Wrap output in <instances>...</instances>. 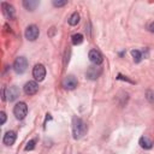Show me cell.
I'll return each instance as SVG.
<instances>
[{"label":"cell","instance_id":"obj_1","mask_svg":"<svg viewBox=\"0 0 154 154\" xmlns=\"http://www.w3.org/2000/svg\"><path fill=\"white\" fill-rule=\"evenodd\" d=\"M87 132V125L81 119V118H77L75 117L73 120H72V134H73V137L76 140L83 137Z\"/></svg>","mask_w":154,"mask_h":154},{"label":"cell","instance_id":"obj_2","mask_svg":"<svg viewBox=\"0 0 154 154\" xmlns=\"http://www.w3.org/2000/svg\"><path fill=\"white\" fill-rule=\"evenodd\" d=\"M19 96V89L16 85L8 87L2 91V100H8V101H14Z\"/></svg>","mask_w":154,"mask_h":154},{"label":"cell","instance_id":"obj_3","mask_svg":"<svg viewBox=\"0 0 154 154\" xmlns=\"http://www.w3.org/2000/svg\"><path fill=\"white\" fill-rule=\"evenodd\" d=\"M28 67V60L24 57H18L14 63H13V70L16 71V73H24L26 71Z\"/></svg>","mask_w":154,"mask_h":154},{"label":"cell","instance_id":"obj_4","mask_svg":"<svg viewBox=\"0 0 154 154\" xmlns=\"http://www.w3.org/2000/svg\"><path fill=\"white\" fill-rule=\"evenodd\" d=\"M13 114L16 116L17 119H24L28 114V106L25 102H18L14 107H13Z\"/></svg>","mask_w":154,"mask_h":154},{"label":"cell","instance_id":"obj_5","mask_svg":"<svg viewBox=\"0 0 154 154\" xmlns=\"http://www.w3.org/2000/svg\"><path fill=\"white\" fill-rule=\"evenodd\" d=\"M32 77L38 82L43 81L46 77V67L42 64H36L32 69Z\"/></svg>","mask_w":154,"mask_h":154},{"label":"cell","instance_id":"obj_6","mask_svg":"<svg viewBox=\"0 0 154 154\" xmlns=\"http://www.w3.org/2000/svg\"><path fill=\"white\" fill-rule=\"evenodd\" d=\"M101 73H102V69H101L99 65H91V66L88 67V70H87V72H85V76H87L89 79L95 81L96 78L100 77Z\"/></svg>","mask_w":154,"mask_h":154},{"label":"cell","instance_id":"obj_7","mask_svg":"<svg viewBox=\"0 0 154 154\" xmlns=\"http://www.w3.org/2000/svg\"><path fill=\"white\" fill-rule=\"evenodd\" d=\"M38 35H40V29L35 24H31L25 29V37L29 41H35L38 37Z\"/></svg>","mask_w":154,"mask_h":154},{"label":"cell","instance_id":"obj_8","mask_svg":"<svg viewBox=\"0 0 154 154\" xmlns=\"http://www.w3.org/2000/svg\"><path fill=\"white\" fill-rule=\"evenodd\" d=\"M63 87L65 89H67V90H73L77 87V79H76V77L72 76V75L66 76L63 79Z\"/></svg>","mask_w":154,"mask_h":154},{"label":"cell","instance_id":"obj_9","mask_svg":"<svg viewBox=\"0 0 154 154\" xmlns=\"http://www.w3.org/2000/svg\"><path fill=\"white\" fill-rule=\"evenodd\" d=\"M1 7H2L4 14H5L7 18H10V19H13V18H14V16H16V10H14V7H13L11 4H8V2H1Z\"/></svg>","mask_w":154,"mask_h":154},{"label":"cell","instance_id":"obj_10","mask_svg":"<svg viewBox=\"0 0 154 154\" xmlns=\"http://www.w3.org/2000/svg\"><path fill=\"white\" fill-rule=\"evenodd\" d=\"M37 90H38V84L35 81H29L24 85V93L26 95H34L37 93Z\"/></svg>","mask_w":154,"mask_h":154},{"label":"cell","instance_id":"obj_11","mask_svg":"<svg viewBox=\"0 0 154 154\" xmlns=\"http://www.w3.org/2000/svg\"><path fill=\"white\" fill-rule=\"evenodd\" d=\"M89 60H90L93 64H95V65H100V64L102 63L103 58H102V54H101L97 49H91V51L89 52Z\"/></svg>","mask_w":154,"mask_h":154},{"label":"cell","instance_id":"obj_12","mask_svg":"<svg viewBox=\"0 0 154 154\" xmlns=\"http://www.w3.org/2000/svg\"><path fill=\"white\" fill-rule=\"evenodd\" d=\"M16 138H17V135L14 131H7L5 135H4V138H2V142L5 146H12L14 142H16Z\"/></svg>","mask_w":154,"mask_h":154},{"label":"cell","instance_id":"obj_13","mask_svg":"<svg viewBox=\"0 0 154 154\" xmlns=\"http://www.w3.org/2000/svg\"><path fill=\"white\" fill-rule=\"evenodd\" d=\"M153 144H154L153 140L150 137H148V136H142L140 138V146L142 148H144V149H150L153 147Z\"/></svg>","mask_w":154,"mask_h":154},{"label":"cell","instance_id":"obj_14","mask_svg":"<svg viewBox=\"0 0 154 154\" xmlns=\"http://www.w3.org/2000/svg\"><path fill=\"white\" fill-rule=\"evenodd\" d=\"M38 1L37 0H24L23 1V6L28 10V11H34L37 6H38Z\"/></svg>","mask_w":154,"mask_h":154},{"label":"cell","instance_id":"obj_15","mask_svg":"<svg viewBox=\"0 0 154 154\" xmlns=\"http://www.w3.org/2000/svg\"><path fill=\"white\" fill-rule=\"evenodd\" d=\"M78 23H79V14H78L77 12H73V13L70 16V18H69V24L72 25V26H75V25H77Z\"/></svg>","mask_w":154,"mask_h":154},{"label":"cell","instance_id":"obj_16","mask_svg":"<svg viewBox=\"0 0 154 154\" xmlns=\"http://www.w3.org/2000/svg\"><path fill=\"white\" fill-rule=\"evenodd\" d=\"M71 41H72V45H75V46L81 45L83 42V35L82 34H73L71 36Z\"/></svg>","mask_w":154,"mask_h":154},{"label":"cell","instance_id":"obj_17","mask_svg":"<svg viewBox=\"0 0 154 154\" xmlns=\"http://www.w3.org/2000/svg\"><path fill=\"white\" fill-rule=\"evenodd\" d=\"M131 55H132L135 63H140L141 59H142V54H141V52L137 51V49H132V51H131Z\"/></svg>","mask_w":154,"mask_h":154},{"label":"cell","instance_id":"obj_18","mask_svg":"<svg viewBox=\"0 0 154 154\" xmlns=\"http://www.w3.org/2000/svg\"><path fill=\"white\" fill-rule=\"evenodd\" d=\"M35 143H36V140L34 138V140H30L28 143H26V146H25V150H32L34 148H35Z\"/></svg>","mask_w":154,"mask_h":154},{"label":"cell","instance_id":"obj_19","mask_svg":"<svg viewBox=\"0 0 154 154\" xmlns=\"http://www.w3.org/2000/svg\"><path fill=\"white\" fill-rule=\"evenodd\" d=\"M66 4H67L66 0H64V1H57V0H54V1H53V5H54L55 7H61V6H65Z\"/></svg>","mask_w":154,"mask_h":154},{"label":"cell","instance_id":"obj_20","mask_svg":"<svg viewBox=\"0 0 154 154\" xmlns=\"http://www.w3.org/2000/svg\"><path fill=\"white\" fill-rule=\"evenodd\" d=\"M147 99H148L150 102H153V101H154V93L150 91V90H148V91H147Z\"/></svg>","mask_w":154,"mask_h":154},{"label":"cell","instance_id":"obj_21","mask_svg":"<svg viewBox=\"0 0 154 154\" xmlns=\"http://www.w3.org/2000/svg\"><path fill=\"white\" fill-rule=\"evenodd\" d=\"M0 117H1L0 124H1V125H4V124H5V122H6V113H5L4 111H1V112H0Z\"/></svg>","mask_w":154,"mask_h":154},{"label":"cell","instance_id":"obj_22","mask_svg":"<svg viewBox=\"0 0 154 154\" xmlns=\"http://www.w3.org/2000/svg\"><path fill=\"white\" fill-rule=\"evenodd\" d=\"M149 30H150L152 32H154V23H152V24L149 25Z\"/></svg>","mask_w":154,"mask_h":154}]
</instances>
